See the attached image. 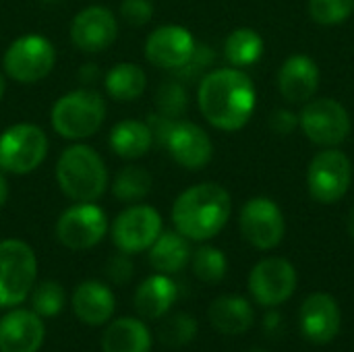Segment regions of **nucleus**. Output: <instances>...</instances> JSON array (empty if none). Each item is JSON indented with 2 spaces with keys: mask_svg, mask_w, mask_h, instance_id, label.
<instances>
[{
  "mask_svg": "<svg viewBox=\"0 0 354 352\" xmlns=\"http://www.w3.org/2000/svg\"><path fill=\"white\" fill-rule=\"evenodd\" d=\"M209 324L214 330L226 336H239L251 330L255 322L253 307L247 299L243 297H220L209 305L207 311Z\"/></svg>",
  "mask_w": 354,
  "mask_h": 352,
  "instance_id": "4be33fe9",
  "label": "nucleus"
},
{
  "mask_svg": "<svg viewBox=\"0 0 354 352\" xmlns=\"http://www.w3.org/2000/svg\"><path fill=\"white\" fill-rule=\"evenodd\" d=\"M104 352H149L151 334L147 326L133 317H120L108 326L102 338Z\"/></svg>",
  "mask_w": 354,
  "mask_h": 352,
  "instance_id": "5701e85b",
  "label": "nucleus"
},
{
  "mask_svg": "<svg viewBox=\"0 0 354 352\" xmlns=\"http://www.w3.org/2000/svg\"><path fill=\"white\" fill-rule=\"evenodd\" d=\"M249 352H266L263 349H253V351H249Z\"/></svg>",
  "mask_w": 354,
  "mask_h": 352,
  "instance_id": "79ce46f5",
  "label": "nucleus"
},
{
  "mask_svg": "<svg viewBox=\"0 0 354 352\" xmlns=\"http://www.w3.org/2000/svg\"><path fill=\"white\" fill-rule=\"evenodd\" d=\"M299 127L309 141L322 147L344 143L353 129L348 110L332 98L309 100L299 114Z\"/></svg>",
  "mask_w": 354,
  "mask_h": 352,
  "instance_id": "1a4fd4ad",
  "label": "nucleus"
},
{
  "mask_svg": "<svg viewBox=\"0 0 354 352\" xmlns=\"http://www.w3.org/2000/svg\"><path fill=\"white\" fill-rule=\"evenodd\" d=\"M191 261L189 239L176 232H162L149 247V263L158 274H178Z\"/></svg>",
  "mask_w": 354,
  "mask_h": 352,
  "instance_id": "b1692460",
  "label": "nucleus"
},
{
  "mask_svg": "<svg viewBox=\"0 0 354 352\" xmlns=\"http://www.w3.org/2000/svg\"><path fill=\"white\" fill-rule=\"evenodd\" d=\"M37 259L33 249L19 239L0 241V307L23 303L35 282Z\"/></svg>",
  "mask_w": 354,
  "mask_h": 352,
  "instance_id": "39448f33",
  "label": "nucleus"
},
{
  "mask_svg": "<svg viewBox=\"0 0 354 352\" xmlns=\"http://www.w3.org/2000/svg\"><path fill=\"white\" fill-rule=\"evenodd\" d=\"M153 143V135L147 122L143 120H120L110 131V147L118 158L137 160L143 158Z\"/></svg>",
  "mask_w": 354,
  "mask_h": 352,
  "instance_id": "393cba45",
  "label": "nucleus"
},
{
  "mask_svg": "<svg viewBox=\"0 0 354 352\" xmlns=\"http://www.w3.org/2000/svg\"><path fill=\"white\" fill-rule=\"evenodd\" d=\"M195 48L197 41L187 27L162 25L149 33L145 41V58L158 68L178 71L191 60Z\"/></svg>",
  "mask_w": 354,
  "mask_h": 352,
  "instance_id": "2eb2a0df",
  "label": "nucleus"
},
{
  "mask_svg": "<svg viewBox=\"0 0 354 352\" xmlns=\"http://www.w3.org/2000/svg\"><path fill=\"white\" fill-rule=\"evenodd\" d=\"M160 234H162L160 212L143 203L127 207L124 212L118 214V218L112 224V241L127 255L147 251Z\"/></svg>",
  "mask_w": 354,
  "mask_h": 352,
  "instance_id": "f8f14e48",
  "label": "nucleus"
},
{
  "mask_svg": "<svg viewBox=\"0 0 354 352\" xmlns=\"http://www.w3.org/2000/svg\"><path fill=\"white\" fill-rule=\"evenodd\" d=\"M158 336L164 346H170V349L187 346L197 336V322H195V317H191L187 313H176L160 326Z\"/></svg>",
  "mask_w": 354,
  "mask_h": 352,
  "instance_id": "c756f323",
  "label": "nucleus"
},
{
  "mask_svg": "<svg viewBox=\"0 0 354 352\" xmlns=\"http://www.w3.org/2000/svg\"><path fill=\"white\" fill-rule=\"evenodd\" d=\"M56 183L75 203L95 201L108 187V170L100 154L83 143L66 147L56 162Z\"/></svg>",
  "mask_w": 354,
  "mask_h": 352,
  "instance_id": "7ed1b4c3",
  "label": "nucleus"
},
{
  "mask_svg": "<svg viewBox=\"0 0 354 352\" xmlns=\"http://www.w3.org/2000/svg\"><path fill=\"white\" fill-rule=\"evenodd\" d=\"M197 102L212 127L232 133L253 116L257 91L251 77L241 68H216L201 79Z\"/></svg>",
  "mask_w": 354,
  "mask_h": 352,
  "instance_id": "f257e3e1",
  "label": "nucleus"
},
{
  "mask_svg": "<svg viewBox=\"0 0 354 352\" xmlns=\"http://www.w3.org/2000/svg\"><path fill=\"white\" fill-rule=\"evenodd\" d=\"M46 336L35 311L12 309L0 319V352H37Z\"/></svg>",
  "mask_w": 354,
  "mask_h": 352,
  "instance_id": "a211bd4d",
  "label": "nucleus"
},
{
  "mask_svg": "<svg viewBox=\"0 0 354 352\" xmlns=\"http://www.w3.org/2000/svg\"><path fill=\"white\" fill-rule=\"evenodd\" d=\"M118 23L110 8L91 4L79 10L71 23V41L85 54H97L116 41Z\"/></svg>",
  "mask_w": 354,
  "mask_h": 352,
  "instance_id": "4468645a",
  "label": "nucleus"
},
{
  "mask_svg": "<svg viewBox=\"0 0 354 352\" xmlns=\"http://www.w3.org/2000/svg\"><path fill=\"white\" fill-rule=\"evenodd\" d=\"M64 307V288L54 282L46 280L31 288V311L39 317H56Z\"/></svg>",
  "mask_w": 354,
  "mask_h": 352,
  "instance_id": "7c9ffc66",
  "label": "nucleus"
},
{
  "mask_svg": "<svg viewBox=\"0 0 354 352\" xmlns=\"http://www.w3.org/2000/svg\"><path fill=\"white\" fill-rule=\"evenodd\" d=\"M348 234L354 239V205L351 207V212H348Z\"/></svg>",
  "mask_w": 354,
  "mask_h": 352,
  "instance_id": "ea45409f",
  "label": "nucleus"
},
{
  "mask_svg": "<svg viewBox=\"0 0 354 352\" xmlns=\"http://www.w3.org/2000/svg\"><path fill=\"white\" fill-rule=\"evenodd\" d=\"M239 226L249 245L261 251H270L278 247L286 232V222L282 210L276 201L268 197L249 199L239 216Z\"/></svg>",
  "mask_w": 354,
  "mask_h": 352,
  "instance_id": "9b49d317",
  "label": "nucleus"
},
{
  "mask_svg": "<svg viewBox=\"0 0 354 352\" xmlns=\"http://www.w3.org/2000/svg\"><path fill=\"white\" fill-rule=\"evenodd\" d=\"M149 191H151V174L143 166H124L112 183V193L122 203L141 201L149 195Z\"/></svg>",
  "mask_w": 354,
  "mask_h": 352,
  "instance_id": "cd10ccee",
  "label": "nucleus"
},
{
  "mask_svg": "<svg viewBox=\"0 0 354 352\" xmlns=\"http://www.w3.org/2000/svg\"><path fill=\"white\" fill-rule=\"evenodd\" d=\"M270 127L278 133V135H288L299 127V116L286 108H280L276 112H272L270 116Z\"/></svg>",
  "mask_w": 354,
  "mask_h": 352,
  "instance_id": "e433bc0d",
  "label": "nucleus"
},
{
  "mask_svg": "<svg viewBox=\"0 0 354 352\" xmlns=\"http://www.w3.org/2000/svg\"><path fill=\"white\" fill-rule=\"evenodd\" d=\"M340 307L336 299L328 293H315L305 299L301 313H299V326L301 334L313 342V344H330L340 334Z\"/></svg>",
  "mask_w": 354,
  "mask_h": 352,
  "instance_id": "f3484780",
  "label": "nucleus"
},
{
  "mask_svg": "<svg viewBox=\"0 0 354 352\" xmlns=\"http://www.w3.org/2000/svg\"><path fill=\"white\" fill-rule=\"evenodd\" d=\"M251 297L263 307L286 303L297 290V270L284 257H266L249 274Z\"/></svg>",
  "mask_w": 354,
  "mask_h": 352,
  "instance_id": "ddd939ff",
  "label": "nucleus"
},
{
  "mask_svg": "<svg viewBox=\"0 0 354 352\" xmlns=\"http://www.w3.org/2000/svg\"><path fill=\"white\" fill-rule=\"evenodd\" d=\"M133 272H135V266L129 259V255L122 253V251H120V255L110 257V261L106 266V276L110 278V282H114L118 286L127 284L133 278Z\"/></svg>",
  "mask_w": 354,
  "mask_h": 352,
  "instance_id": "f704fd0d",
  "label": "nucleus"
},
{
  "mask_svg": "<svg viewBox=\"0 0 354 352\" xmlns=\"http://www.w3.org/2000/svg\"><path fill=\"white\" fill-rule=\"evenodd\" d=\"M6 201H8V183H6V178L0 174V210L6 205Z\"/></svg>",
  "mask_w": 354,
  "mask_h": 352,
  "instance_id": "58836bf2",
  "label": "nucleus"
},
{
  "mask_svg": "<svg viewBox=\"0 0 354 352\" xmlns=\"http://www.w3.org/2000/svg\"><path fill=\"white\" fill-rule=\"evenodd\" d=\"M120 17L135 27H141L151 21L153 4L151 0H122L120 2Z\"/></svg>",
  "mask_w": 354,
  "mask_h": 352,
  "instance_id": "72a5a7b5",
  "label": "nucleus"
},
{
  "mask_svg": "<svg viewBox=\"0 0 354 352\" xmlns=\"http://www.w3.org/2000/svg\"><path fill=\"white\" fill-rule=\"evenodd\" d=\"M187 91L180 81H164L156 91V106L158 114L166 118H180L187 110Z\"/></svg>",
  "mask_w": 354,
  "mask_h": 352,
  "instance_id": "473e14b6",
  "label": "nucleus"
},
{
  "mask_svg": "<svg viewBox=\"0 0 354 352\" xmlns=\"http://www.w3.org/2000/svg\"><path fill=\"white\" fill-rule=\"evenodd\" d=\"M263 39L251 27L234 29L224 41V56L234 68H245L261 60L263 56Z\"/></svg>",
  "mask_w": 354,
  "mask_h": 352,
  "instance_id": "bb28decb",
  "label": "nucleus"
},
{
  "mask_svg": "<svg viewBox=\"0 0 354 352\" xmlns=\"http://www.w3.org/2000/svg\"><path fill=\"white\" fill-rule=\"evenodd\" d=\"M212 60H214L212 50H209V48H205V46H197V48H195V54L191 56V60H189L183 68H178L176 73H178L180 77L193 79L197 73H203V71H205V66H209V64H212Z\"/></svg>",
  "mask_w": 354,
  "mask_h": 352,
  "instance_id": "c9c22d12",
  "label": "nucleus"
},
{
  "mask_svg": "<svg viewBox=\"0 0 354 352\" xmlns=\"http://www.w3.org/2000/svg\"><path fill=\"white\" fill-rule=\"evenodd\" d=\"M104 85L112 100L127 104V102H133L143 95L145 87H147V75L139 64L120 62V64H114L106 73Z\"/></svg>",
  "mask_w": 354,
  "mask_h": 352,
  "instance_id": "a878e982",
  "label": "nucleus"
},
{
  "mask_svg": "<svg viewBox=\"0 0 354 352\" xmlns=\"http://www.w3.org/2000/svg\"><path fill=\"white\" fill-rule=\"evenodd\" d=\"M354 0H309V17L317 25H340L351 19Z\"/></svg>",
  "mask_w": 354,
  "mask_h": 352,
  "instance_id": "2f4dec72",
  "label": "nucleus"
},
{
  "mask_svg": "<svg viewBox=\"0 0 354 352\" xmlns=\"http://www.w3.org/2000/svg\"><path fill=\"white\" fill-rule=\"evenodd\" d=\"M191 266H193V274L205 282V284H218L224 280L226 272H228V259L226 255L209 245L199 247L193 257H191Z\"/></svg>",
  "mask_w": 354,
  "mask_h": 352,
  "instance_id": "c85d7f7f",
  "label": "nucleus"
},
{
  "mask_svg": "<svg viewBox=\"0 0 354 352\" xmlns=\"http://www.w3.org/2000/svg\"><path fill=\"white\" fill-rule=\"evenodd\" d=\"M56 64L54 44L39 33H25L10 41L2 56L4 73L23 85L46 79Z\"/></svg>",
  "mask_w": 354,
  "mask_h": 352,
  "instance_id": "423d86ee",
  "label": "nucleus"
},
{
  "mask_svg": "<svg viewBox=\"0 0 354 352\" xmlns=\"http://www.w3.org/2000/svg\"><path fill=\"white\" fill-rule=\"evenodd\" d=\"M319 66L305 54L288 56L278 71V87L284 100L292 104L309 102L319 89Z\"/></svg>",
  "mask_w": 354,
  "mask_h": 352,
  "instance_id": "6ab92c4d",
  "label": "nucleus"
},
{
  "mask_svg": "<svg viewBox=\"0 0 354 352\" xmlns=\"http://www.w3.org/2000/svg\"><path fill=\"white\" fill-rule=\"evenodd\" d=\"M353 183V164L348 156L336 147L319 151L307 168L309 195L324 205L340 201Z\"/></svg>",
  "mask_w": 354,
  "mask_h": 352,
  "instance_id": "6e6552de",
  "label": "nucleus"
},
{
  "mask_svg": "<svg viewBox=\"0 0 354 352\" xmlns=\"http://www.w3.org/2000/svg\"><path fill=\"white\" fill-rule=\"evenodd\" d=\"M52 127L68 141H81L100 131L106 118V102L93 89H75L60 95L52 106Z\"/></svg>",
  "mask_w": 354,
  "mask_h": 352,
  "instance_id": "20e7f679",
  "label": "nucleus"
},
{
  "mask_svg": "<svg viewBox=\"0 0 354 352\" xmlns=\"http://www.w3.org/2000/svg\"><path fill=\"white\" fill-rule=\"evenodd\" d=\"M164 145L172 160L187 170L205 168L214 156V143L209 135L199 124L189 120H174L164 139Z\"/></svg>",
  "mask_w": 354,
  "mask_h": 352,
  "instance_id": "dca6fc26",
  "label": "nucleus"
},
{
  "mask_svg": "<svg viewBox=\"0 0 354 352\" xmlns=\"http://www.w3.org/2000/svg\"><path fill=\"white\" fill-rule=\"evenodd\" d=\"M116 309V299L112 290L97 280L81 282L73 293V311L87 326L106 324Z\"/></svg>",
  "mask_w": 354,
  "mask_h": 352,
  "instance_id": "aec40b11",
  "label": "nucleus"
},
{
  "mask_svg": "<svg viewBox=\"0 0 354 352\" xmlns=\"http://www.w3.org/2000/svg\"><path fill=\"white\" fill-rule=\"evenodd\" d=\"M48 156L46 133L31 122L8 127L0 135V168L10 174H29Z\"/></svg>",
  "mask_w": 354,
  "mask_h": 352,
  "instance_id": "0eeeda50",
  "label": "nucleus"
},
{
  "mask_svg": "<svg viewBox=\"0 0 354 352\" xmlns=\"http://www.w3.org/2000/svg\"><path fill=\"white\" fill-rule=\"evenodd\" d=\"M106 212L93 201L71 205L60 214L56 222V237L71 251H87L95 247L106 237Z\"/></svg>",
  "mask_w": 354,
  "mask_h": 352,
  "instance_id": "9d476101",
  "label": "nucleus"
},
{
  "mask_svg": "<svg viewBox=\"0 0 354 352\" xmlns=\"http://www.w3.org/2000/svg\"><path fill=\"white\" fill-rule=\"evenodd\" d=\"M4 89H6V83H4V77L0 75V100H2V95H4Z\"/></svg>",
  "mask_w": 354,
  "mask_h": 352,
  "instance_id": "a19ab883",
  "label": "nucleus"
},
{
  "mask_svg": "<svg viewBox=\"0 0 354 352\" xmlns=\"http://www.w3.org/2000/svg\"><path fill=\"white\" fill-rule=\"evenodd\" d=\"M282 328V315L278 311H270L263 319V330L268 336H276Z\"/></svg>",
  "mask_w": 354,
  "mask_h": 352,
  "instance_id": "4c0bfd02",
  "label": "nucleus"
},
{
  "mask_svg": "<svg viewBox=\"0 0 354 352\" xmlns=\"http://www.w3.org/2000/svg\"><path fill=\"white\" fill-rule=\"evenodd\" d=\"M232 214L228 191L218 183H201L183 191L172 205L174 228L189 241H209L222 232Z\"/></svg>",
  "mask_w": 354,
  "mask_h": 352,
  "instance_id": "f03ea898",
  "label": "nucleus"
},
{
  "mask_svg": "<svg viewBox=\"0 0 354 352\" xmlns=\"http://www.w3.org/2000/svg\"><path fill=\"white\" fill-rule=\"evenodd\" d=\"M178 299V286L166 274H156L143 280L135 293V309L145 319L164 317Z\"/></svg>",
  "mask_w": 354,
  "mask_h": 352,
  "instance_id": "412c9836",
  "label": "nucleus"
}]
</instances>
